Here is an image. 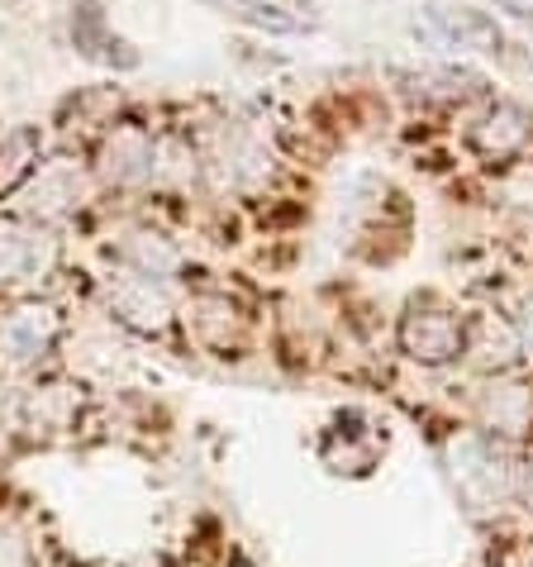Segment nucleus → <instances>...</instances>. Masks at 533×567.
<instances>
[{"label": "nucleus", "mask_w": 533, "mask_h": 567, "mask_svg": "<svg viewBox=\"0 0 533 567\" xmlns=\"http://www.w3.org/2000/svg\"><path fill=\"white\" fill-rule=\"evenodd\" d=\"M448 477L467 511H500V501L514 496V477L520 472L510 467V458L491 439L462 434L448 444Z\"/></svg>", "instance_id": "f257e3e1"}, {"label": "nucleus", "mask_w": 533, "mask_h": 567, "mask_svg": "<svg viewBox=\"0 0 533 567\" xmlns=\"http://www.w3.org/2000/svg\"><path fill=\"white\" fill-rule=\"evenodd\" d=\"M62 315L53 306L24 301L0 320V377H24L58 349Z\"/></svg>", "instance_id": "f03ea898"}, {"label": "nucleus", "mask_w": 533, "mask_h": 567, "mask_svg": "<svg viewBox=\"0 0 533 567\" xmlns=\"http://www.w3.org/2000/svg\"><path fill=\"white\" fill-rule=\"evenodd\" d=\"M462 339H467V320L462 315H452L448 306H410L400 320V349L410 353L415 362H425V368H443L462 353Z\"/></svg>", "instance_id": "7ed1b4c3"}, {"label": "nucleus", "mask_w": 533, "mask_h": 567, "mask_svg": "<svg viewBox=\"0 0 533 567\" xmlns=\"http://www.w3.org/2000/svg\"><path fill=\"white\" fill-rule=\"evenodd\" d=\"M477 420L485 439H529L533 434V382L529 377H491L477 391Z\"/></svg>", "instance_id": "20e7f679"}, {"label": "nucleus", "mask_w": 533, "mask_h": 567, "mask_svg": "<svg viewBox=\"0 0 533 567\" xmlns=\"http://www.w3.org/2000/svg\"><path fill=\"white\" fill-rule=\"evenodd\" d=\"M58 267V244L20 219H0V287H34Z\"/></svg>", "instance_id": "39448f33"}, {"label": "nucleus", "mask_w": 533, "mask_h": 567, "mask_svg": "<svg viewBox=\"0 0 533 567\" xmlns=\"http://www.w3.org/2000/svg\"><path fill=\"white\" fill-rule=\"evenodd\" d=\"M109 310L119 315V324L138 329V334H163L171 324V296L158 277L124 272L109 281Z\"/></svg>", "instance_id": "423d86ee"}, {"label": "nucleus", "mask_w": 533, "mask_h": 567, "mask_svg": "<svg viewBox=\"0 0 533 567\" xmlns=\"http://www.w3.org/2000/svg\"><path fill=\"white\" fill-rule=\"evenodd\" d=\"M529 138H533V115L510 101H500L472 130V148L481 157H491V163H510V157H520L529 148Z\"/></svg>", "instance_id": "0eeeda50"}, {"label": "nucleus", "mask_w": 533, "mask_h": 567, "mask_svg": "<svg viewBox=\"0 0 533 567\" xmlns=\"http://www.w3.org/2000/svg\"><path fill=\"white\" fill-rule=\"evenodd\" d=\"M101 172L119 186L148 182L153 177V138L138 130V124H115L101 144Z\"/></svg>", "instance_id": "6e6552de"}, {"label": "nucleus", "mask_w": 533, "mask_h": 567, "mask_svg": "<svg viewBox=\"0 0 533 567\" xmlns=\"http://www.w3.org/2000/svg\"><path fill=\"white\" fill-rule=\"evenodd\" d=\"M186 320H191L196 339L215 353H233V349H243V339H248V320L224 296H200V301L186 310Z\"/></svg>", "instance_id": "1a4fd4ad"}, {"label": "nucleus", "mask_w": 533, "mask_h": 567, "mask_svg": "<svg viewBox=\"0 0 533 567\" xmlns=\"http://www.w3.org/2000/svg\"><path fill=\"white\" fill-rule=\"evenodd\" d=\"M462 353L477 362L481 372H505L514 358H520V339H514L510 320H495V315H477L467 324V339H462Z\"/></svg>", "instance_id": "9d476101"}, {"label": "nucleus", "mask_w": 533, "mask_h": 567, "mask_svg": "<svg viewBox=\"0 0 533 567\" xmlns=\"http://www.w3.org/2000/svg\"><path fill=\"white\" fill-rule=\"evenodd\" d=\"M82 206V172H76L72 163H49L34 172V182H29V210L53 219L62 210Z\"/></svg>", "instance_id": "9b49d317"}, {"label": "nucleus", "mask_w": 533, "mask_h": 567, "mask_svg": "<svg viewBox=\"0 0 533 567\" xmlns=\"http://www.w3.org/2000/svg\"><path fill=\"white\" fill-rule=\"evenodd\" d=\"M433 20L448 34V43H458V49H477V53L500 49V29L481 10H433Z\"/></svg>", "instance_id": "f8f14e48"}, {"label": "nucleus", "mask_w": 533, "mask_h": 567, "mask_svg": "<svg viewBox=\"0 0 533 567\" xmlns=\"http://www.w3.org/2000/svg\"><path fill=\"white\" fill-rule=\"evenodd\" d=\"M119 254H124V262L134 267V272H144V277H167L171 267H177L181 258H177V248H171L163 234H153V229H134L129 239L119 244Z\"/></svg>", "instance_id": "ddd939ff"}, {"label": "nucleus", "mask_w": 533, "mask_h": 567, "mask_svg": "<svg viewBox=\"0 0 533 567\" xmlns=\"http://www.w3.org/2000/svg\"><path fill=\"white\" fill-rule=\"evenodd\" d=\"M72 34H76V43H82L91 58H101V62H134V53H119V49H124L119 39H109V34H105V20H101V10H96V6L76 10Z\"/></svg>", "instance_id": "4468645a"}, {"label": "nucleus", "mask_w": 533, "mask_h": 567, "mask_svg": "<svg viewBox=\"0 0 533 567\" xmlns=\"http://www.w3.org/2000/svg\"><path fill=\"white\" fill-rule=\"evenodd\" d=\"M34 138L29 134H14L6 148H0V192H14V182L24 177L29 167H34Z\"/></svg>", "instance_id": "2eb2a0df"}, {"label": "nucleus", "mask_w": 533, "mask_h": 567, "mask_svg": "<svg viewBox=\"0 0 533 567\" xmlns=\"http://www.w3.org/2000/svg\"><path fill=\"white\" fill-rule=\"evenodd\" d=\"M510 329H514V339H520V349L533 353V291H524L520 301L510 306Z\"/></svg>", "instance_id": "dca6fc26"}, {"label": "nucleus", "mask_w": 533, "mask_h": 567, "mask_svg": "<svg viewBox=\"0 0 533 567\" xmlns=\"http://www.w3.org/2000/svg\"><path fill=\"white\" fill-rule=\"evenodd\" d=\"M514 496H520V501H524V511L533 515V463L520 472V477H514Z\"/></svg>", "instance_id": "f3484780"}, {"label": "nucleus", "mask_w": 533, "mask_h": 567, "mask_svg": "<svg viewBox=\"0 0 533 567\" xmlns=\"http://www.w3.org/2000/svg\"><path fill=\"white\" fill-rule=\"evenodd\" d=\"M500 6H510V14H520V20H533V0H500Z\"/></svg>", "instance_id": "a211bd4d"}, {"label": "nucleus", "mask_w": 533, "mask_h": 567, "mask_svg": "<svg viewBox=\"0 0 533 567\" xmlns=\"http://www.w3.org/2000/svg\"><path fill=\"white\" fill-rule=\"evenodd\" d=\"M129 567H163V563H153V558H144V563H129Z\"/></svg>", "instance_id": "6ab92c4d"}, {"label": "nucleus", "mask_w": 533, "mask_h": 567, "mask_svg": "<svg viewBox=\"0 0 533 567\" xmlns=\"http://www.w3.org/2000/svg\"><path fill=\"white\" fill-rule=\"evenodd\" d=\"M239 567H248V563H239Z\"/></svg>", "instance_id": "aec40b11"}]
</instances>
